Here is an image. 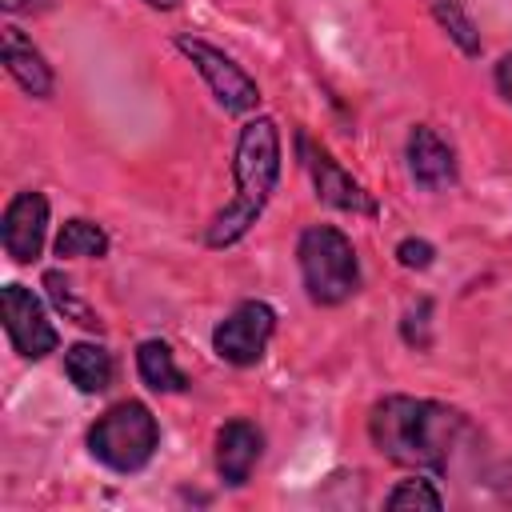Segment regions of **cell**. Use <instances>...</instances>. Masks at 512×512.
Returning <instances> with one entry per match:
<instances>
[{"mask_svg": "<svg viewBox=\"0 0 512 512\" xmlns=\"http://www.w3.org/2000/svg\"><path fill=\"white\" fill-rule=\"evenodd\" d=\"M44 288H48L52 304H56L68 320H76L80 328H92V332H100V328H104V324L96 320V312H92L84 300H76V296H72V284H68L60 272H44Z\"/></svg>", "mask_w": 512, "mask_h": 512, "instance_id": "16", "label": "cell"}, {"mask_svg": "<svg viewBox=\"0 0 512 512\" xmlns=\"http://www.w3.org/2000/svg\"><path fill=\"white\" fill-rule=\"evenodd\" d=\"M388 508H428V512H440L444 508V496L432 488V480H400L392 492H388V500H384Z\"/></svg>", "mask_w": 512, "mask_h": 512, "instance_id": "18", "label": "cell"}, {"mask_svg": "<svg viewBox=\"0 0 512 512\" xmlns=\"http://www.w3.org/2000/svg\"><path fill=\"white\" fill-rule=\"evenodd\" d=\"M408 172L420 188L444 192L448 184H456V152L428 124H416L408 132Z\"/></svg>", "mask_w": 512, "mask_h": 512, "instance_id": "11", "label": "cell"}, {"mask_svg": "<svg viewBox=\"0 0 512 512\" xmlns=\"http://www.w3.org/2000/svg\"><path fill=\"white\" fill-rule=\"evenodd\" d=\"M0 312H4V332L12 340V348L24 360H44L48 352H56L60 332L52 328L44 304L32 296V288L24 284H4L0 292Z\"/></svg>", "mask_w": 512, "mask_h": 512, "instance_id": "7", "label": "cell"}, {"mask_svg": "<svg viewBox=\"0 0 512 512\" xmlns=\"http://www.w3.org/2000/svg\"><path fill=\"white\" fill-rule=\"evenodd\" d=\"M432 12H436V20L448 28V36H452L468 56H476V52H480L476 24H472V20H468V12L460 8V0H432Z\"/></svg>", "mask_w": 512, "mask_h": 512, "instance_id": "17", "label": "cell"}, {"mask_svg": "<svg viewBox=\"0 0 512 512\" xmlns=\"http://www.w3.org/2000/svg\"><path fill=\"white\" fill-rule=\"evenodd\" d=\"M496 88H500V96L512 104V52H504L500 64H496Z\"/></svg>", "mask_w": 512, "mask_h": 512, "instance_id": "20", "label": "cell"}, {"mask_svg": "<svg viewBox=\"0 0 512 512\" xmlns=\"http://www.w3.org/2000/svg\"><path fill=\"white\" fill-rule=\"evenodd\" d=\"M44 232H48V200L40 192H16L4 208L0 220V236H4V252L16 264H28L40 256L44 248Z\"/></svg>", "mask_w": 512, "mask_h": 512, "instance_id": "8", "label": "cell"}, {"mask_svg": "<svg viewBox=\"0 0 512 512\" xmlns=\"http://www.w3.org/2000/svg\"><path fill=\"white\" fill-rule=\"evenodd\" d=\"M176 48L196 64V72L208 80V88H212V96H216V104L224 112H248V108H256L260 88H256V80L232 56H224L220 48H212L200 36H176Z\"/></svg>", "mask_w": 512, "mask_h": 512, "instance_id": "6", "label": "cell"}, {"mask_svg": "<svg viewBox=\"0 0 512 512\" xmlns=\"http://www.w3.org/2000/svg\"><path fill=\"white\" fill-rule=\"evenodd\" d=\"M272 332H276V312H272V304H264V300H240V304L216 324L212 348H216L220 360H228V364H236V368H252V364H260V356H264Z\"/></svg>", "mask_w": 512, "mask_h": 512, "instance_id": "5", "label": "cell"}, {"mask_svg": "<svg viewBox=\"0 0 512 512\" xmlns=\"http://www.w3.org/2000/svg\"><path fill=\"white\" fill-rule=\"evenodd\" d=\"M300 156H304V164H308V172H312V184H316V196H320L324 204L344 208V212L376 216V200H372L324 148H316L308 136H300Z\"/></svg>", "mask_w": 512, "mask_h": 512, "instance_id": "9", "label": "cell"}, {"mask_svg": "<svg viewBox=\"0 0 512 512\" xmlns=\"http://www.w3.org/2000/svg\"><path fill=\"white\" fill-rule=\"evenodd\" d=\"M4 68L28 96H40V100L52 96V68L44 64V56L32 48V40L16 24L4 28Z\"/></svg>", "mask_w": 512, "mask_h": 512, "instance_id": "12", "label": "cell"}, {"mask_svg": "<svg viewBox=\"0 0 512 512\" xmlns=\"http://www.w3.org/2000/svg\"><path fill=\"white\" fill-rule=\"evenodd\" d=\"M136 368H140V380L156 392H184V384H188L164 340H144L136 348Z\"/></svg>", "mask_w": 512, "mask_h": 512, "instance_id": "14", "label": "cell"}, {"mask_svg": "<svg viewBox=\"0 0 512 512\" xmlns=\"http://www.w3.org/2000/svg\"><path fill=\"white\" fill-rule=\"evenodd\" d=\"M260 452H264V436L252 420L220 424V432H216V472H220L224 484H232V488L248 484Z\"/></svg>", "mask_w": 512, "mask_h": 512, "instance_id": "10", "label": "cell"}, {"mask_svg": "<svg viewBox=\"0 0 512 512\" xmlns=\"http://www.w3.org/2000/svg\"><path fill=\"white\" fill-rule=\"evenodd\" d=\"M160 444V424L140 400L112 404L92 428H88V452L108 464L112 472H140Z\"/></svg>", "mask_w": 512, "mask_h": 512, "instance_id": "4", "label": "cell"}, {"mask_svg": "<svg viewBox=\"0 0 512 512\" xmlns=\"http://www.w3.org/2000/svg\"><path fill=\"white\" fill-rule=\"evenodd\" d=\"M432 256H436V248H432L428 240L408 236V240H400V244H396V260H400L404 268H428V264H432Z\"/></svg>", "mask_w": 512, "mask_h": 512, "instance_id": "19", "label": "cell"}, {"mask_svg": "<svg viewBox=\"0 0 512 512\" xmlns=\"http://www.w3.org/2000/svg\"><path fill=\"white\" fill-rule=\"evenodd\" d=\"M56 0H4V12H44V8H52Z\"/></svg>", "mask_w": 512, "mask_h": 512, "instance_id": "21", "label": "cell"}, {"mask_svg": "<svg viewBox=\"0 0 512 512\" xmlns=\"http://www.w3.org/2000/svg\"><path fill=\"white\" fill-rule=\"evenodd\" d=\"M64 372L84 396H96L112 384V356L100 344H72L64 352Z\"/></svg>", "mask_w": 512, "mask_h": 512, "instance_id": "13", "label": "cell"}, {"mask_svg": "<svg viewBox=\"0 0 512 512\" xmlns=\"http://www.w3.org/2000/svg\"><path fill=\"white\" fill-rule=\"evenodd\" d=\"M52 248H56L60 260H72V256H104V252H108V232H104L100 224L76 216V220H68V224L60 228V236H56Z\"/></svg>", "mask_w": 512, "mask_h": 512, "instance_id": "15", "label": "cell"}, {"mask_svg": "<svg viewBox=\"0 0 512 512\" xmlns=\"http://www.w3.org/2000/svg\"><path fill=\"white\" fill-rule=\"evenodd\" d=\"M144 4H152V8H176L180 0H144Z\"/></svg>", "mask_w": 512, "mask_h": 512, "instance_id": "22", "label": "cell"}, {"mask_svg": "<svg viewBox=\"0 0 512 512\" xmlns=\"http://www.w3.org/2000/svg\"><path fill=\"white\" fill-rule=\"evenodd\" d=\"M368 436L380 456L404 468L444 472L456 440L464 436V416L436 400L384 396L368 412Z\"/></svg>", "mask_w": 512, "mask_h": 512, "instance_id": "1", "label": "cell"}, {"mask_svg": "<svg viewBox=\"0 0 512 512\" xmlns=\"http://www.w3.org/2000/svg\"><path fill=\"white\" fill-rule=\"evenodd\" d=\"M296 256H300V276H304L312 304H344L360 288L356 248L340 228H332V224L304 228Z\"/></svg>", "mask_w": 512, "mask_h": 512, "instance_id": "3", "label": "cell"}, {"mask_svg": "<svg viewBox=\"0 0 512 512\" xmlns=\"http://www.w3.org/2000/svg\"><path fill=\"white\" fill-rule=\"evenodd\" d=\"M232 176H236V200L212 216V224L204 232L208 248L236 244L256 224V216L264 212V204H268V196L276 188V176H280V132H276L272 116H256V120H248L240 128Z\"/></svg>", "mask_w": 512, "mask_h": 512, "instance_id": "2", "label": "cell"}]
</instances>
